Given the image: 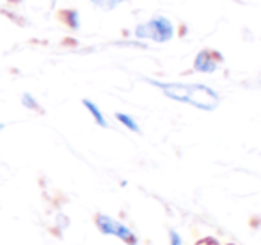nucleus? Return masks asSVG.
Wrapping results in <instances>:
<instances>
[{
    "label": "nucleus",
    "mask_w": 261,
    "mask_h": 245,
    "mask_svg": "<svg viewBox=\"0 0 261 245\" xmlns=\"http://www.w3.org/2000/svg\"><path fill=\"white\" fill-rule=\"evenodd\" d=\"M148 84L162 91L165 98L178 103H185L190 107H196L199 111L212 112L220 105V94L213 87L206 84H185V82H165V80L146 78Z\"/></svg>",
    "instance_id": "f257e3e1"
},
{
    "label": "nucleus",
    "mask_w": 261,
    "mask_h": 245,
    "mask_svg": "<svg viewBox=\"0 0 261 245\" xmlns=\"http://www.w3.org/2000/svg\"><path fill=\"white\" fill-rule=\"evenodd\" d=\"M176 32H178V29L171 18L164 16V14H156L149 20L135 25L134 38L137 41H151L156 45H165L176 38Z\"/></svg>",
    "instance_id": "f03ea898"
},
{
    "label": "nucleus",
    "mask_w": 261,
    "mask_h": 245,
    "mask_svg": "<svg viewBox=\"0 0 261 245\" xmlns=\"http://www.w3.org/2000/svg\"><path fill=\"white\" fill-rule=\"evenodd\" d=\"M94 224H96L98 231L105 236H116L117 240H121L123 243L126 245H137L139 240H137V235L128 228L126 224H123L121 221L117 219L110 217L107 213H98L94 217Z\"/></svg>",
    "instance_id": "7ed1b4c3"
},
{
    "label": "nucleus",
    "mask_w": 261,
    "mask_h": 245,
    "mask_svg": "<svg viewBox=\"0 0 261 245\" xmlns=\"http://www.w3.org/2000/svg\"><path fill=\"white\" fill-rule=\"evenodd\" d=\"M224 61V57L220 56L217 50H210V48H204V50H199L194 57V62H192V68L196 73H203V75H213V73L219 69L220 62Z\"/></svg>",
    "instance_id": "20e7f679"
},
{
    "label": "nucleus",
    "mask_w": 261,
    "mask_h": 245,
    "mask_svg": "<svg viewBox=\"0 0 261 245\" xmlns=\"http://www.w3.org/2000/svg\"><path fill=\"white\" fill-rule=\"evenodd\" d=\"M59 16H61V21L66 25V29L68 31H79L80 27H82V18H80V11L75 9V7H66V9H62L61 13H59Z\"/></svg>",
    "instance_id": "39448f33"
},
{
    "label": "nucleus",
    "mask_w": 261,
    "mask_h": 245,
    "mask_svg": "<svg viewBox=\"0 0 261 245\" xmlns=\"http://www.w3.org/2000/svg\"><path fill=\"white\" fill-rule=\"evenodd\" d=\"M82 107L87 111V114L93 118V121L98 124L100 128H109V121H107L103 111H101L100 107H98L96 103H94L93 100H87V98H84L82 100Z\"/></svg>",
    "instance_id": "423d86ee"
},
{
    "label": "nucleus",
    "mask_w": 261,
    "mask_h": 245,
    "mask_svg": "<svg viewBox=\"0 0 261 245\" xmlns=\"http://www.w3.org/2000/svg\"><path fill=\"white\" fill-rule=\"evenodd\" d=\"M116 121L119 123L123 128H126L128 131H132V133H141V126H139V123L135 121L134 116L126 114V112H116Z\"/></svg>",
    "instance_id": "0eeeda50"
},
{
    "label": "nucleus",
    "mask_w": 261,
    "mask_h": 245,
    "mask_svg": "<svg viewBox=\"0 0 261 245\" xmlns=\"http://www.w3.org/2000/svg\"><path fill=\"white\" fill-rule=\"evenodd\" d=\"M87 2L100 11H114L119 6H123L124 2H128V0H87Z\"/></svg>",
    "instance_id": "6e6552de"
},
{
    "label": "nucleus",
    "mask_w": 261,
    "mask_h": 245,
    "mask_svg": "<svg viewBox=\"0 0 261 245\" xmlns=\"http://www.w3.org/2000/svg\"><path fill=\"white\" fill-rule=\"evenodd\" d=\"M20 101H21V107H25L27 111L41 112V103H39L38 98H36L32 93H23L20 98Z\"/></svg>",
    "instance_id": "1a4fd4ad"
},
{
    "label": "nucleus",
    "mask_w": 261,
    "mask_h": 245,
    "mask_svg": "<svg viewBox=\"0 0 261 245\" xmlns=\"http://www.w3.org/2000/svg\"><path fill=\"white\" fill-rule=\"evenodd\" d=\"M169 240H171V245H183L181 236H179L174 229H171V231H169Z\"/></svg>",
    "instance_id": "9d476101"
},
{
    "label": "nucleus",
    "mask_w": 261,
    "mask_h": 245,
    "mask_svg": "<svg viewBox=\"0 0 261 245\" xmlns=\"http://www.w3.org/2000/svg\"><path fill=\"white\" fill-rule=\"evenodd\" d=\"M196 245H220V243L215 238H212V236H206V238H201Z\"/></svg>",
    "instance_id": "9b49d317"
},
{
    "label": "nucleus",
    "mask_w": 261,
    "mask_h": 245,
    "mask_svg": "<svg viewBox=\"0 0 261 245\" xmlns=\"http://www.w3.org/2000/svg\"><path fill=\"white\" fill-rule=\"evenodd\" d=\"M6 2H9V4H21L23 0H6Z\"/></svg>",
    "instance_id": "f8f14e48"
},
{
    "label": "nucleus",
    "mask_w": 261,
    "mask_h": 245,
    "mask_svg": "<svg viewBox=\"0 0 261 245\" xmlns=\"http://www.w3.org/2000/svg\"><path fill=\"white\" fill-rule=\"evenodd\" d=\"M4 128H6V124H4V123H0V133H2V130H4Z\"/></svg>",
    "instance_id": "ddd939ff"
},
{
    "label": "nucleus",
    "mask_w": 261,
    "mask_h": 245,
    "mask_svg": "<svg viewBox=\"0 0 261 245\" xmlns=\"http://www.w3.org/2000/svg\"><path fill=\"white\" fill-rule=\"evenodd\" d=\"M50 2H52V4H54V6H55V4H57V2H59V0H50Z\"/></svg>",
    "instance_id": "4468645a"
},
{
    "label": "nucleus",
    "mask_w": 261,
    "mask_h": 245,
    "mask_svg": "<svg viewBox=\"0 0 261 245\" xmlns=\"http://www.w3.org/2000/svg\"><path fill=\"white\" fill-rule=\"evenodd\" d=\"M227 245H234V243H227Z\"/></svg>",
    "instance_id": "2eb2a0df"
}]
</instances>
